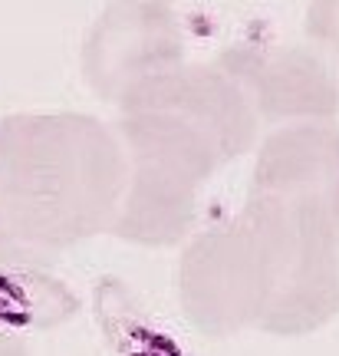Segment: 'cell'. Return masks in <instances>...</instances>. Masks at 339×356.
I'll list each match as a JSON object with an SVG mask.
<instances>
[{"mask_svg": "<svg viewBox=\"0 0 339 356\" xmlns=\"http://www.w3.org/2000/svg\"><path fill=\"white\" fill-rule=\"evenodd\" d=\"M214 63L238 83L261 126L336 122L339 73L313 43L240 40Z\"/></svg>", "mask_w": 339, "mask_h": 356, "instance_id": "cell-6", "label": "cell"}, {"mask_svg": "<svg viewBox=\"0 0 339 356\" xmlns=\"http://www.w3.org/2000/svg\"><path fill=\"white\" fill-rule=\"evenodd\" d=\"M303 26H306V40L339 73V0H310Z\"/></svg>", "mask_w": 339, "mask_h": 356, "instance_id": "cell-9", "label": "cell"}, {"mask_svg": "<svg viewBox=\"0 0 339 356\" xmlns=\"http://www.w3.org/2000/svg\"><path fill=\"white\" fill-rule=\"evenodd\" d=\"M240 215L264 261L267 337H310L339 314V234L323 215L247 191Z\"/></svg>", "mask_w": 339, "mask_h": 356, "instance_id": "cell-3", "label": "cell"}, {"mask_svg": "<svg viewBox=\"0 0 339 356\" xmlns=\"http://www.w3.org/2000/svg\"><path fill=\"white\" fill-rule=\"evenodd\" d=\"M0 356H30L24 333L13 323H3V320H0Z\"/></svg>", "mask_w": 339, "mask_h": 356, "instance_id": "cell-10", "label": "cell"}, {"mask_svg": "<svg viewBox=\"0 0 339 356\" xmlns=\"http://www.w3.org/2000/svg\"><path fill=\"white\" fill-rule=\"evenodd\" d=\"M126 185L119 129L99 115L63 109L0 119V218L40 254L115 234Z\"/></svg>", "mask_w": 339, "mask_h": 356, "instance_id": "cell-2", "label": "cell"}, {"mask_svg": "<svg viewBox=\"0 0 339 356\" xmlns=\"http://www.w3.org/2000/svg\"><path fill=\"white\" fill-rule=\"evenodd\" d=\"M178 304L191 327L211 340L261 330L267 277L240 211L185 241L178 257Z\"/></svg>", "mask_w": 339, "mask_h": 356, "instance_id": "cell-4", "label": "cell"}, {"mask_svg": "<svg viewBox=\"0 0 339 356\" xmlns=\"http://www.w3.org/2000/svg\"><path fill=\"white\" fill-rule=\"evenodd\" d=\"M181 63H188L185 30L172 0H106L79 53L83 83L109 106Z\"/></svg>", "mask_w": 339, "mask_h": 356, "instance_id": "cell-5", "label": "cell"}, {"mask_svg": "<svg viewBox=\"0 0 339 356\" xmlns=\"http://www.w3.org/2000/svg\"><path fill=\"white\" fill-rule=\"evenodd\" d=\"M247 191L313 208L339 234V126L293 122L270 129L257 145Z\"/></svg>", "mask_w": 339, "mask_h": 356, "instance_id": "cell-7", "label": "cell"}, {"mask_svg": "<svg viewBox=\"0 0 339 356\" xmlns=\"http://www.w3.org/2000/svg\"><path fill=\"white\" fill-rule=\"evenodd\" d=\"M115 129L129 162L115 238L168 248L191 238L208 185L251 152L261 122L217 63H181L138 83Z\"/></svg>", "mask_w": 339, "mask_h": 356, "instance_id": "cell-1", "label": "cell"}, {"mask_svg": "<svg viewBox=\"0 0 339 356\" xmlns=\"http://www.w3.org/2000/svg\"><path fill=\"white\" fill-rule=\"evenodd\" d=\"M53 257L26 248L0 218V320L30 323L40 314H56L63 287L50 277Z\"/></svg>", "mask_w": 339, "mask_h": 356, "instance_id": "cell-8", "label": "cell"}]
</instances>
